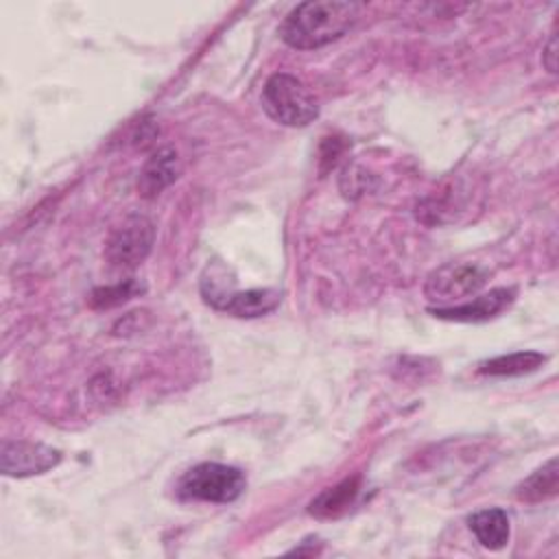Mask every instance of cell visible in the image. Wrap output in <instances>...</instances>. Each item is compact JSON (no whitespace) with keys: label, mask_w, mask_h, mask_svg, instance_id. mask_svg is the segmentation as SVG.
<instances>
[{"label":"cell","mask_w":559,"mask_h":559,"mask_svg":"<svg viewBox=\"0 0 559 559\" xmlns=\"http://www.w3.org/2000/svg\"><path fill=\"white\" fill-rule=\"evenodd\" d=\"M358 13V2H301L284 17L280 26V37L295 50H314L343 37L356 24Z\"/></svg>","instance_id":"1"},{"label":"cell","mask_w":559,"mask_h":559,"mask_svg":"<svg viewBox=\"0 0 559 559\" xmlns=\"http://www.w3.org/2000/svg\"><path fill=\"white\" fill-rule=\"evenodd\" d=\"M262 109L284 127H306L319 116V103L293 74L277 72L262 87Z\"/></svg>","instance_id":"2"},{"label":"cell","mask_w":559,"mask_h":559,"mask_svg":"<svg viewBox=\"0 0 559 559\" xmlns=\"http://www.w3.org/2000/svg\"><path fill=\"white\" fill-rule=\"evenodd\" d=\"M245 487L247 478L238 467L225 463H199L183 472L177 483V496L181 500L227 504L240 498Z\"/></svg>","instance_id":"3"},{"label":"cell","mask_w":559,"mask_h":559,"mask_svg":"<svg viewBox=\"0 0 559 559\" xmlns=\"http://www.w3.org/2000/svg\"><path fill=\"white\" fill-rule=\"evenodd\" d=\"M489 280V271L476 262H445L428 273L424 297L437 306H452L476 295Z\"/></svg>","instance_id":"4"},{"label":"cell","mask_w":559,"mask_h":559,"mask_svg":"<svg viewBox=\"0 0 559 559\" xmlns=\"http://www.w3.org/2000/svg\"><path fill=\"white\" fill-rule=\"evenodd\" d=\"M201 295L212 308L229 312L234 317H242V319L262 317V314L275 310L282 299L280 290H273V288H253V290H245V293L231 290L221 280H214L212 273H210V277L203 275Z\"/></svg>","instance_id":"5"},{"label":"cell","mask_w":559,"mask_h":559,"mask_svg":"<svg viewBox=\"0 0 559 559\" xmlns=\"http://www.w3.org/2000/svg\"><path fill=\"white\" fill-rule=\"evenodd\" d=\"M155 227L146 216L131 214L116 225L105 242V258L116 269H135L153 249Z\"/></svg>","instance_id":"6"},{"label":"cell","mask_w":559,"mask_h":559,"mask_svg":"<svg viewBox=\"0 0 559 559\" xmlns=\"http://www.w3.org/2000/svg\"><path fill=\"white\" fill-rule=\"evenodd\" d=\"M61 452L35 441H2L0 445V469L4 476L26 478L44 474L57 467Z\"/></svg>","instance_id":"7"},{"label":"cell","mask_w":559,"mask_h":559,"mask_svg":"<svg viewBox=\"0 0 559 559\" xmlns=\"http://www.w3.org/2000/svg\"><path fill=\"white\" fill-rule=\"evenodd\" d=\"M515 299L513 288H491L489 293H483L478 297H472V301L465 304H452V306H432L428 312L437 319L445 321H463V323H478L489 321L498 317L502 310H507Z\"/></svg>","instance_id":"8"},{"label":"cell","mask_w":559,"mask_h":559,"mask_svg":"<svg viewBox=\"0 0 559 559\" xmlns=\"http://www.w3.org/2000/svg\"><path fill=\"white\" fill-rule=\"evenodd\" d=\"M181 175V159L175 148L164 146L157 148L142 166L138 175V192L144 199L157 197L170 183H175Z\"/></svg>","instance_id":"9"},{"label":"cell","mask_w":559,"mask_h":559,"mask_svg":"<svg viewBox=\"0 0 559 559\" xmlns=\"http://www.w3.org/2000/svg\"><path fill=\"white\" fill-rule=\"evenodd\" d=\"M469 531L474 533V537L478 539V544L487 550H500L507 546L509 542V515L507 511L491 507V509H480L476 513L469 515L467 520Z\"/></svg>","instance_id":"10"},{"label":"cell","mask_w":559,"mask_h":559,"mask_svg":"<svg viewBox=\"0 0 559 559\" xmlns=\"http://www.w3.org/2000/svg\"><path fill=\"white\" fill-rule=\"evenodd\" d=\"M557 491H559V467H557V459L552 456L515 487V498L522 502L535 504V502L555 498Z\"/></svg>","instance_id":"11"},{"label":"cell","mask_w":559,"mask_h":559,"mask_svg":"<svg viewBox=\"0 0 559 559\" xmlns=\"http://www.w3.org/2000/svg\"><path fill=\"white\" fill-rule=\"evenodd\" d=\"M546 362V356L535 349L524 352H511L502 354L489 360H483L478 365V373L483 376H524L531 371H537Z\"/></svg>","instance_id":"12"},{"label":"cell","mask_w":559,"mask_h":559,"mask_svg":"<svg viewBox=\"0 0 559 559\" xmlns=\"http://www.w3.org/2000/svg\"><path fill=\"white\" fill-rule=\"evenodd\" d=\"M358 489H360V483L358 478H345L343 483L334 485V487H328L323 489L308 507V511L314 515V518H336L341 515L343 511H347L356 496H358Z\"/></svg>","instance_id":"13"},{"label":"cell","mask_w":559,"mask_h":559,"mask_svg":"<svg viewBox=\"0 0 559 559\" xmlns=\"http://www.w3.org/2000/svg\"><path fill=\"white\" fill-rule=\"evenodd\" d=\"M140 293H144V286L131 277V280H122L114 286H100L92 293L90 304L94 308H111V306H120L124 301H129L131 297H138Z\"/></svg>","instance_id":"14"},{"label":"cell","mask_w":559,"mask_h":559,"mask_svg":"<svg viewBox=\"0 0 559 559\" xmlns=\"http://www.w3.org/2000/svg\"><path fill=\"white\" fill-rule=\"evenodd\" d=\"M542 63L550 74L557 72V33L555 31L550 33V39L542 52Z\"/></svg>","instance_id":"15"}]
</instances>
